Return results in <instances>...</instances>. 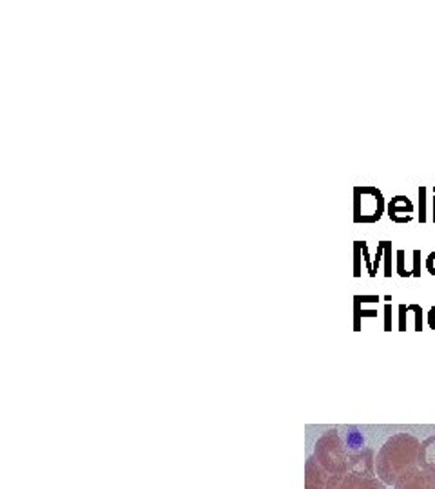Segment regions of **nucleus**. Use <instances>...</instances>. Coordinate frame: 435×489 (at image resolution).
<instances>
[{"label": "nucleus", "mask_w": 435, "mask_h": 489, "mask_svg": "<svg viewBox=\"0 0 435 489\" xmlns=\"http://www.w3.org/2000/svg\"><path fill=\"white\" fill-rule=\"evenodd\" d=\"M428 189H426L425 185H421L419 187V223H426V219H428V208H426V201H428Z\"/></svg>", "instance_id": "obj_10"}, {"label": "nucleus", "mask_w": 435, "mask_h": 489, "mask_svg": "<svg viewBox=\"0 0 435 489\" xmlns=\"http://www.w3.org/2000/svg\"><path fill=\"white\" fill-rule=\"evenodd\" d=\"M383 254H384V241H379V247H377V254H375V259H374V272H372V276H375V272H377V267H379L381 258H383Z\"/></svg>", "instance_id": "obj_15"}, {"label": "nucleus", "mask_w": 435, "mask_h": 489, "mask_svg": "<svg viewBox=\"0 0 435 489\" xmlns=\"http://www.w3.org/2000/svg\"><path fill=\"white\" fill-rule=\"evenodd\" d=\"M329 473L325 471L320 462L315 461V457L306 458L305 462V489H327V482H329Z\"/></svg>", "instance_id": "obj_6"}, {"label": "nucleus", "mask_w": 435, "mask_h": 489, "mask_svg": "<svg viewBox=\"0 0 435 489\" xmlns=\"http://www.w3.org/2000/svg\"><path fill=\"white\" fill-rule=\"evenodd\" d=\"M384 214V198L377 187H354V222L377 223Z\"/></svg>", "instance_id": "obj_3"}, {"label": "nucleus", "mask_w": 435, "mask_h": 489, "mask_svg": "<svg viewBox=\"0 0 435 489\" xmlns=\"http://www.w3.org/2000/svg\"><path fill=\"white\" fill-rule=\"evenodd\" d=\"M395 489H435V473L417 467L394 486Z\"/></svg>", "instance_id": "obj_5"}, {"label": "nucleus", "mask_w": 435, "mask_h": 489, "mask_svg": "<svg viewBox=\"0 0 435 489\" xmlns=\"http://www.w3.org/2000/svg\"><path fill=\"white\" fill-rule=\"evenodd\" d=\"M419 448L421 442L413 435H392L375 455V475L386 486H395L419 467Z\"/></svg>", "instance_id": "obj_1"}, {"label": "nucleus", "mask_w": 435, "mask_h": 489, "mask_svg": "<svg viewBox=\"0 0 435 489\" xmlns=\"http://www.w3.org/2000/svg\"><path fill=\"white\" fill-rule=\"evenodd\" d=\"M348 473H356L363 476H377L375 475V455L372 448H363L361 451H356L350 455L348 461Z\"/></svg>", "instance_id": "obj_4"}, {"label": "nucleus", "mask_w": 435, "mask_h": 489, "mask_svg": "<svg viewBox=\"0 0 435 489\" xmlns=\"http://www.w3.org/2000/svg\"><path fill=\"white\" fill-rule=\"evenodd\" d=\"M315 461L329 475H343L348 473V461H350V451L347 448L345 437L339 429H329L325 431L314 448Z\"/></svg>", "instance_id": "obj_2"}, {"label": "nucleus", "mask_w": 435, "mask_h": 489, "mask_svg": "<svg viewBox=\"0 0 435 489\" xmlns=\"http://www.w3.org/2000/svg\"><path fill=\"white\" fill-rule=\"evenodd\" d=\"M327 489H356V473L330 475Z\"/></svg>", "instance_id": "obj_9"}, {"label": "nucleus", "mask_w": 435, "mask_h": 489, "mask_svg": "<svg viewBox=\"0 0 435 489\" xmlns=\"http://www.w3.org/2000/svg\"><path fill=\"white\" fill-rule=\"evenodd\" d=\"M434 223H435V192H434Z\"/></svg>", "instance_id": "obj_18"}, {"label": "nucleus", "mask_w": 435, "mask_h": 489, "mask_svg": "<svg viewBox=\"0 0 435 489\" xmlns=\"http://www.w3.org/2000/svg\"><path fill=\"white\" fill-rule=\"evenodd\" d=\"M413 204L407 196H395L390 199L388 204V216L394 223H410L413 219Z\"/></svg>", "instance_id": "obj_7"}, {"label": "nucleus", "mask_w": 435, "mask_h": 489, "mask_svg": "<svg viewBox=\"0 0 435 489\" xmlns=\"http://www.w3.org/2000/svg\"><path fill=\"white\" fill-rule=\"evenodd\" d=\"M361 254H363V247L361 241H356L354 243V258H356V267H354V276H361Z\"/></svg>", "instance_id": "obj_12"}, {"label": "nucleus", "mask_w": 435, "mask_h": 489, "mask_svg": "<svg viewBox=\"0 0 435 489\" xmlns=\"http://www.w3.org/2000/svg\"><path fill=\"white\" fill-rule=\"evenodd\" d=\"M361 247H363V258H365L366 265H368V270H370V276H372V265H370V254H368V244L365 243V241H361Z\"/></svg>", "instance_id": "obj_17"}, {"label": "nucleus", "mask_w": 435, "mask_h": 489, "mask_svg": "<svg viewBox=\"0 0 435 489\" xmlns=\"http://www.w3.org/2000/svg\"><path fill=\"white\" fill-rule=\"evenodd\" d=\"M395 259H397V274L403 277L412 276V272H408L407 268H404V250L399 249L397 254H395Z\"/></svg>", "instance_id": "obj_13"}, {"label": "nucleus", "mask_w": 435, "mask_h": 489, "mask_svg": "<svg viewBox=\"0 0 435 489\" xmlns=\"http://www.w3.org/2000/svg\"><path fill=\"white\" fill-rule=\"evenodd\" d=\"M412 276H421V250H413V268Z\"/></svg>", "instance_id": "obj_14"}, {"label": "nucleus", "mask_w": 435, "mask_h": 489, "mask_svg": "<svg viewBox=\"0 0 435 489\" xmlns=\"http://www.w3.org/2000/svg\"><path fill=\"white\" fill-rule=\"evenodd\" d=\"M426 270H428L432 276H435V250L426 258Z\"/></svg>", "instance_id": "obj_16"}, {"label": "nucleus", "mask_w": 435, "mask_h": 489, "mask_svg": "<svg viewBox=\"0 0 435 489\" xmlns=\"http://www.w3.org/2000/svg\"><path fill=\"white\" fill-rule=\"evenodd\" d=\"M419 467L435 473V435L421 442V448H419Z\"/></svg>", "instance_id": "obj_8"}, {"label": "nucleus", "mask_w": 435, "mask_h": 489, "mask_svg": "<svg viewBox=\"0 0 435 489\" xmlns=\"http://www.w3.org/2000/svg\"><path fill=\"white\" fill-rule=\"evenodd\" d=\"M384 276H392V243L384 241Z\"/></svg>", "instance_id": "obj_11"}]
</instances>
